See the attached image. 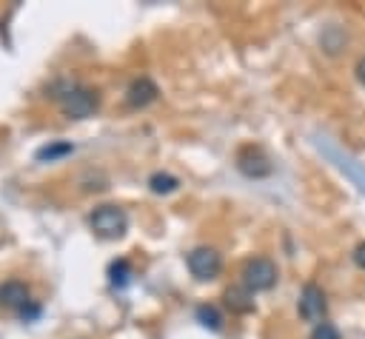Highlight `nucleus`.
Segmentation results:
<instances>
[{
  "instance_id": "obj_1",
  "label": "nucleus",
  "mask_w": 365,
  "mask_h": 339,
  "mask_svg": "<svg viewBox=\"0 0 365 339\" xmlns=\"http://www.w3.org/2000/svg\"><path fill=\"white\" fill-rule=\"evenodd\" d=\"M54 97L60 100L63 111L68 117H77V120L80 117H88L97 108V94L91 88H86V85H77V83H63Z\"/></svg>"
},
{
  "instance_id": "obj_2",
  "label": "nucleus",
  "mask_w": 365,
  "mask_h": 339,
  "mask_svg": "<svg viewBox=\"0 0 365 339\" xmlns=\"http://www.w3.org/2000/svg\"><path fill=\"white\" fill-rule=\"evenodd\" d=\"M88 225H91V231H94L97 236H103V239H120V236L125 234V228H128V217H125V211L117 208V205H100V208L88 217Z\"/></svg>"
},
{
  "instance_id": "obj_3",
  "label": "nucleus",
  "mask_w": 365,
  "mask_h": 339,
  "mask_svg": "<svg viewBox=\"0 0 365 339\" xmlns=\"http://www.w3.org/2000/svg\"><path fill=\"white\" fill-rule=\"evenodd\" d=\"M277 282V265L265 256H254L242 268V285L248 291H268Z\"/></svg>"
},
{
  "instance_id": "obj_4",
  "label": "nucleus",
  "mask_w": 365,
  "mask_h": 339,
  "mask_svg": "<svg viewBox=\"0 0 365 339\" xmlns=\"http://www.w3.org/2000/svg\"><path fill=\"white\" fill-rule=\"evenodd\" d=\"M185 262H188V271H191V276L194 279H200V282H205V279H214L217 273H220V268H222V259H220V254L214 251V248H194L188 256H185Z\"/></svg>"
},
{
  "instance_id": "obj_5",
  "label": "nucleus",
  "mask_w": 365,
  "mask_h": 339,
  "mask_svg": "<svg viewBox=\"0 0 365 339\" xmlns=\"http://www.w3.org/2000/svg\"><path fill=\"white\" fill-rule=\"evenodd\" d=\"M325 293H322V288H317L314 282H308L305 288H302V293H299V316L305 319V322H322V316H325Z\"/></svg>"
},
{
  "instance_id": "obj_6",
  "label": "nucleus",
  "mask_w": 365,
  "mask_h": 339,
  "mask_svg": "<svg viewBox=\"0 0 365 339\" xmlns=\"http://www.w3.org/2000/svg\"><path fill=\"white\" fill-rule=\"evenodd\" d=\"M237 165H240V171H242L245 177H268V174H271L268 157H265L259 148H254V145H248V148L240 151Z\"/></svg>"
},
{
  "instance_id": "obj_7",
  "label": "nucleus",
  "mask_w": 365,
  "mask_h": 339,
  "mask_svg": "<svg viewBox=\"0 0 365 339\" xmlns=\"http://www.w3.org/2000/svg\"><path fill=\"white\" fill-rule=\"evenodd\" d=\"M0 305L6 308H14L17 313H23L29 305H31V296H29V288L17 279H9L0 285Z\"/></svg>"
},
{
  "instance_id": "obj_8",
  "label": "nucleus",
  "mask_w": 365,
  "mask_h": 339,
  "mask_svg": "<svg viewBox=\"0 0 365 339\" xmlns=\"http://www.w3.org/2000/svg\"><path fill=\"white\" fill-rule=\"evenodd\" d=\"M157 85L148 80V77H140V80H134L131 85H128V91H125V100H128V105H134V108H143V105H148V103H154L157 100Z\"/></svg>"
},
{
  "instance_id": "obj_9",
  "label": "nucleus",
  "mask_w": 365,
  "mask_h": 339,
  "mask_svg": "<svg viewBox=\"0 0 365 339\" xmlns=\"http://www.w3.org/2000/svg\"><path fill=\"white\" fill-rule=\"evenodd\" d=\"M71 151H74L71 142H66V140H54V142L40 145L34 157H37L40 162H54V160H60V157H66V154H71Z\"/></svg>"
},
{
  "instance_id": "obj_10",
  "label": "nucleus",
  "mask_w": 365,
  "mask_h": 339,
  "mask_svg": "<svg viewBox=\"0 0 365 339\" xmlns=\"http://www.w3.org/2000/svg\"><path fill=\"white\" fill-rule=\"evenodd\" d=\"M128 279H131V265H128L125 259H114V262L108 265V282H111L114 288H125Z\"/></svg>"
},
{
  "instance_id": "obj_11",
  "label": "nucleus",
  "mask_w": 365,
  "mask_h": 339,
  "mask_svg": "<svg viewBox=\"0 0 365 339\" xmlns=\"http://www.w3.org/2000/svg\"><path fill=\"white\" fill-rule=\"evenodd\" d=\"M197 322L205 325V328H211V330H220L222 328V316H220V311L214 305H200L197 308Z\"/></svg>"
},
{
  "instance_id": "obj_12",
  "label": "nucleus",
  "mask_w": 365,
  "mask_h": 339,
  "mask_svg": "<svg viewBox=\"0 0 365 339\" xmlns=\"http://www.w3.org/2000/svg\"><path fill=\"white\" fill-rule=\"evenodd\" d=\"M148 185H151V191L154 194H171L180 182H177V177H171V174H163V171H157V174H151V179H148Z\"/></svg>"
},
{
  "instance_id": "obj_13",
  "label": "nucleus",
  "mask_w": 365,
  "mask_h": 339,
  "mask_svg": "<svg viewBox=\"0 0 365 339\" xmlns=\"http://www.w3.org/2000/svg\"><path fill=\"white\" fill-rule=\"evenodd\" d=\"M311 339H339V330H336L331 322H319V325L311 330Z\"/></svg>"
},
{
  "instance_id": "obj_14",
  "label": "nucleus",
  "mask_w": 365,
  "mask_h": 339,
  "mask_svg": "<svg viewBox=\"0 0 365 339\" xmlns=\"http://www.w3.org/2000/svg\"><path fill=\"white\" fill-rule=\"evenodd\" d=\"M225 299H228V305H234L237 311H248V308H251L248 302H242L245 296H242L240 291H228V293H225Z\"/></svg>"
},
{
  "instance_id": "obj_15",
  "label": "nucleus",
  "mask_w": 365,
  "mask_h": 339,
  "mask_svg": "<svg viewBox=\"0 0 365 339\" xmlns=\"http://www.w3.org/2000/svg\"><path fill=\"white\" fill-rule=\"evenodd\" d=\"M354 262H356V265L365 271V242H359V245L354 248Z\"/></svg>"
},
{
  "instance_id": "obj_16",
  "label": "nucleus",
  "mask_w": 365,
  "mask_h": 339,
  "mask_svg": "<svg viewBox=\"0 0 365 339\" xmlns=\"http://www.w3.org/2000/svg\"><path fill=\"white\" fill-rule=\"evenodd\" d=\"M356 80H359V83L365 85V57H362V60L356 63Z\"/></svg>"
}]
</instances>
